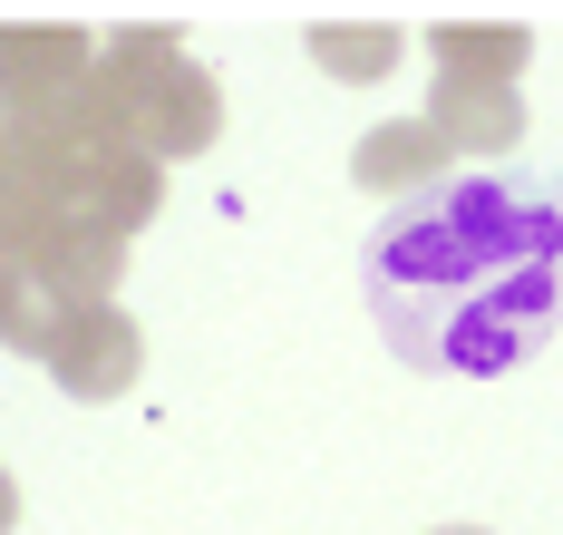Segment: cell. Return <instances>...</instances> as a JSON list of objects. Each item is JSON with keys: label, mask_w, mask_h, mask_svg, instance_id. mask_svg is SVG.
<instances>
[{"label": "cell", "mask_w": 563, "mask_h": 535, "mask_svg": "<svg viewBox=\"0 0 563 535\" xmlns=\"http://www.w3.org/2000/svg\"><path fill=\"white\" fill-rule=\"evenodd\" d=\"M563 283V185L448 176L379 215L360 293L398 360L418 370H515L554 331Z\"/></svg>", "instance_id": "1"}, {"label": "cell", "mask_w": 563, "mask_h": 535, "mask_svg": "<svg viewBox=\"0 0 563 535\" xmlns=\"http://www.w3.org/2000/svg\"><path fill=\"white\" fill-rule=\"evenodd\" d=\"M98 88H108V108L126 118V137L175 166V156H205L214 137H224V88H214V68L185 59V40L175 30H117L108 50H98Z\"/></svg>", "instance_id": "2"}, {"label": "cell", "mask_w": 563, "mask_h": 535, "mask_svg": "<svg viewBox=\"0 0 563 535\" xmlns=\"http://www.w3.org/2000/svg\"><path fill=\"white\" fill-rule=\"evenodd\" d=\"M88 78H98L88 30H68V20H0V127L58 118Z\"/></svg>", "instance_id": "3"}, {"label": "cell", "mask_w": 563, "mask_h": 535, "mask_svg": "<svg viewBox=\"0 0 563 535\" xmlns=\"http://www.w3.org/2000/svg\"><path fill=\"white\" fill-rule=\"evenodd\" d=\"M136 370H146V331H136L117 302L68 312V331L49 341V380L68 390V400H126V390H136Z\"/></svg>", "instance_id": "4"}, {"label": "cell", "mask_w": 563, "mask_h": 535, "mask_svg": "<svg viewBox=\"0 0 563 535\" xmlns=\"http://www.w3.org/2000/svg\"><path fill=\"white\" fill-rule=\"evenodd\" d=\"M350 176H360V195H389V205H408V195H428V185L456 176V146H448L428 118H389V127H369V137H360Z\"/></svg>", "instance_id": "5"}, {"label": "cell", "mask_w": 563, "mask_h": 535, "mask_svg": "<svg viewBox=\"0 0 563 535\" xmlns=\"http://www.w3.org/2000/svg\"><path fill=\"white\" fill-rule=\"evenodd\" d=\"M428 50H438V88H515L534 59L525 20H438Z\"/></svg>", "instance_id": "6"}, {"label": "cell", "mask_w": 563, "mask_h": 535, "mask_svg": "<svg viewBox=\"0 0 563 535\" xmlns=\"http://www.w3.org/2000/svg\"><path fill=\"white\" fill-rule=\"evenodd\" d=\"M428 127L448 146H476V156H506L525 137V88H438L428 98Z\"/></svg>", "instance_id": "7"}, {"label": "cell", "mask_w": 563, "mask_h": 535, "mask_svg": "<svg viewBox=\"0 0 563 535\" xmlns=\"http://www.w3.org/2000/svg\"><path fill=\"white\" fill-rule=\"evenodd\" d=\"M311 59L331 78H350V88H369V78L398 68V30L389 20H311Z\"/></svg>", "instance_id": "8"}, {"label": "cell", "mask_w": 563, "mask_h": 535, "mask_svg": "<svg viewBox=\"0 0 563 535\" xmlns=\"http://www.w3.org/2000/svg\"><path fill=\"white\" fill-rule=\"evenodd\" d=\"M68 312H78V302L40 293V283H10V302H0V341H10L20 360H49V341L68 331Z\"/></svg>", "instance_id": "9"}, {"label": "cell", "mask_w": 563, "mask_h": 535, "mask_svg": "<svg viewBox=\"0 0 563 535\" xmlns=\"http://www.w3.org/2000/svg\"><path fill=\"white\" fill-rule=\"evenodd\" d=\"M20 526V487H10V468H0V535Z\"/></svg>", "instance_id": "10"}, {"label": "cell", "mask_w": 563, "mask_h": 535, "mask_svg": "<svg viewBox=\"0 0 563 535\" xmlns=\"http://www.w3.org/2000/svg\"><path fill=\"white\" fill-rule=\"evenodd\" d=\"M438 535H486V526H438Z\"/></svg>", "instance_id": "11"}, {"label": "cell", "mask_w": 563, "mask_h": 535, "mask_svg": "<svg viewBox=\"0 0 563 535\" xmlns=\"http://www.w3.org/2000/svg\"><path fill=\"white\" fill-rule=\"evenodd\" d=\"M0 302H10V263H0Z\"/></svg>", "instance_id": "12"}]
</instances>
